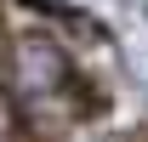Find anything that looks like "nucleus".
<instances>
[{
	"instance_id": "1",
	"label": "nucleus",
	"mask_w": 148,
	"mask_h": 142,
	"mask_svg": "<svg viewBox=\"0 0 148 142\" xmlns=\"http://www.w3.org/2000/svg\"><path fill=\"white\" fill-rule=\"evenodd\" d=\"M74 80L69 57L57 51V40L46 34H23L17 46H12V85H17V97H46V91H63Z\"/></svg>"
}]
</instances>
